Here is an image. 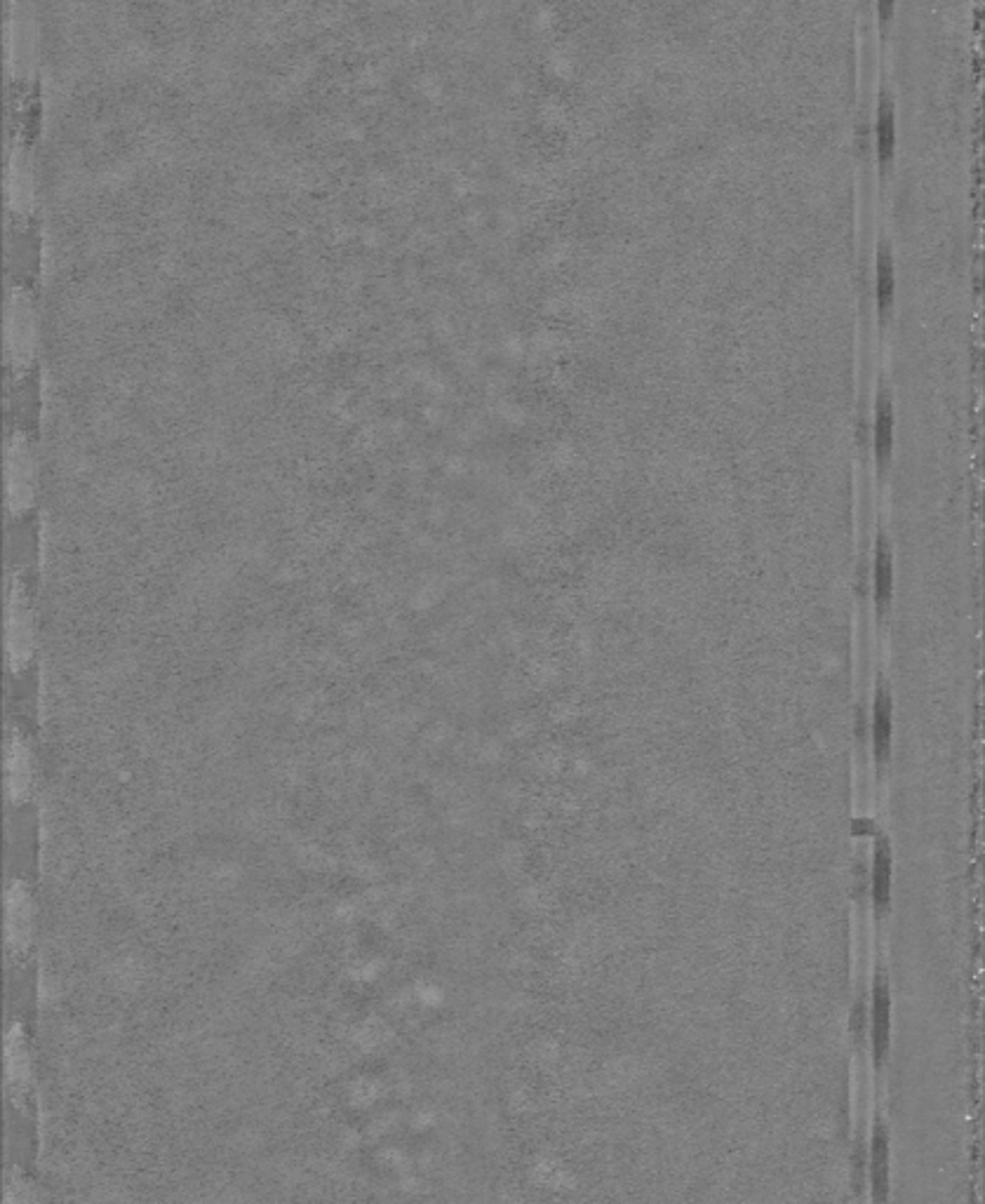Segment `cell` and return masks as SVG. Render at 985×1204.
<instances>
[{"instance_id":"6da1fadb","label":"cell","mask_w":985,"mask_h":1204,"mask_svg":"<svg viewBox=\"0 0 985 1204\" xmlns=\"http://www.w3.org/2000/svg\"><path fill=\"white\" fill-rule=\"evenodd\" d=\"M8 657L12 671H22L31 657V614L20 584H12L8 596Z\"/></svg>"},{"instance_id":"7a4b0ae2","label":"cell","mask_w":985,"mask_h":1204,"mask_svg":"<svg viewBox=\"0 0 985 1204\" xmlns=\"http://www.w3.org/2000/svg\"><path fill=\"white\" fill-rule=\"evenodd\" d=\"M5 932H8V946L12 953L22 956L27 953L31 944V927H34V908H31V896L27 885L15 880L8 887V903H5Z\"/></svg>"},{"instance_id":"3957f363","label":"cell","mask_w":985,"mask_h":1204,"mask_svg":"<svg viewBox=\"0 0 985 1204\" xmlns=\"http://www.w3.org/2000/svg\"><path fill=\"white\" fill-rule=\"evenodd\" d=\"M5 774H8V796L12 803H24L31 788V753L24 737L12 732L5 755Z\"/></svg>"},{"instance_id":"277c9868","label":"cell","mask_w":985,"mask_h":1204,"mask_svg":"<svg viewBox=\"0 0 985 1204\" xmlns=\"http://www.w3.org/2000/svg\"><path fill=\"white\" fill-rule=\"evenodd\" d=\"M5 1068H8V1085L15 1090V1094H24L29 1085V1075H31V1066H29V1051H27V1040H24V1032L20 1026H12L10 1035H8V1047H5Z\"/></svg>"},{"instance_id":"5b68a950","label":"cell","mask_w":985,"mask_h":1204,"mask_svg":"<svg viewBox=\"0 0 985 1204\" xmlns=\"http://www.w3.org/2000/svg\"><path fill=\"white\" fill-rule=\"evenodd\" d=\"M873 742L878 760H884L889 755L891 742V699L886 689L879 687L875 696V711H873Z\"/></svg>"},{"instance_id":"8992f818","label":"cell","mask_w":985,"mask_h":1204,"mask_svg":"<svg viewBox=\"0 0 985 1204\" xmlns=\"http://www.w3.org/2000/svg\"><path fill=\"white\" fill-rule=\"evenodd\" d=\"M891 891V857L886 842H879L875 849V864H873V901L875 906L882 910L889 903Z\"/></svg>"},{"instance_id":"52a82bcc","label":"cell","mask_w":985,"mask_h":1204,"mask_svg":"<svg viewBox=\"0 0 985 1204\" xmlns=\"http://www.w3.org/2000/svg\"><path fill=\"white\" fill-rule=\"evenodd\" d=\"M894 589V562H891V551L884 539L878 543V558H875V593H878V602L886 604Z\"/></svg>"},{"instance_id":"ba28073f","label":"cell","mask_w":985,"mask_h":1204,"mask_svg":"<svg viewBox=\"0 0 985 1204\" xmlns=\"http://www.w3.org/2000/svg\"><path fill=\"white\" fill-rule=\"evenodd\" d=\"M894 142H896L894 104H891V100H886V97H882V102H879V115H878V146H879V154H882V158L891 154Z\"/></svg>"},{"instance_id":"9c48e42d","label":"cell","mask_w":985,"mask_h":1204,"mask_svg":"<svg viewBox=\"0 0 985 1204\" xmlns=\"http://www.w3.org/2000/svg\"><path fill=\"white\" fill-rule=\"evenodd\" d=\"M891 429H894L891 402L882 395L878 402V414H875V450L879 457H884L891 448Z\"/></svg>"},{"instance_id":"30bf717a","label":"cell","mask_w":985,"mask_h":1204,"mask_svg":"<svg viewBox=\"0 0 985 1204\" xmlns=\"http://www.w3.org/2000/svg\"><path fill=\"white\" fill-rule=\"evenodd\" d=\"M878 297L882 307H886L894 297V261H891V252L886 248L879 249L878 256Z\"/></svg>"},{"instance_id":"8fae6325","label":"cell","mask_w":985,"mask_h":1204,"mask_svg":"<svg viewBox=\"0 0 985 1204\" xmlns=\"http://www.w3.org/2000/svg\"><path fill=\"white\" fill-rule=\"evenodd\" d=\"M5 1204H34L29 1185L24 1181H12L8 1188V1197H5Z\"/></svg>"}]
</instances>
